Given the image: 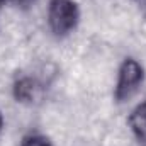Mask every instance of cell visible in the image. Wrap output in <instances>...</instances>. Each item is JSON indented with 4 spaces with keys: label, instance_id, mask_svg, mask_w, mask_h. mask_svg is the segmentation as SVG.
Instances as JSON below:
<instances>
[{
    "label": "cell",
    "instance_id": "6da1fadb",
    "mask_svg": "<svg viewBox=\"0 0 146 146\" xmlns=\"http://www.w3.org/2000/svg\"><path fill=\"white\" fill-rule=\"evenodd\" d=\"M78 21H80V10L75 0H49L48 26L54 36H68L78 26Z\"/></svg>",
    "mask_w": 146,
    "mask_h": 146
},
{
    "label": "cell",
    "instance_id": "7a4b0ae2",
    "mask_svg": "<svg viewBox=\"0 0 146 146\" xmlns=\"http://www.w3.org/2000/svg\"><path fill=\"white\" fill-rule=\"evenodd\" d=\"M145 80V68L134 58H126L117 72V82L114 88V97L117 102L129 100L141 87Z\"/></svg>",
    "mask_w": 146,
    "mask_h": 146
},
{
    "label": "cell",
    "instance_id": "3957f363",
    "mask_svg": "<svg viewBox=\"0 0 146 146\" xmlns=\"http://www.w3.org/2000/svg\"><path fill=\"white\" fill-rule=\"evenodd\" d=\"M14 99L21 104H33L39 95V83L31 76H21L12 87Z\"/></svg>",
    "mask_w": 146,
    "mask_h": 146
},
{
    "label": "cell",
    "instance_id": "277c9868",
    "mask_svg": "<svg viewBox=\"0 0 146 146\" xmlns=\"http://www.w3.org/2000/svg\"><path fill=\"white\" fill-rule=\"evenodd\" d=\"M127 126L139 143H146V99L127 115Z\"/></svg>",
    "mask_w": 146,
    "mask_h": 146
},
{
    "label": "cell",
    "instance_id": "5b68a950",
    "mask_svg": "<svg viewBox=\"0 0 146 146\" xmlns=\"http://www.w3.org/2000/svg\"><path fill=\"white\" fill-rule=\"evenodd\" d=\"M19 146H53V145L42 134H27V136L22 138Z\"/></svg>",
    "mask_w": 146,
    "mask_h": 146
},
{
    "label": "cell",
    "instance_id": "8992f818",
    "mask_svg": "<svg viewBox=\"0 0 146 146\" xmlns=\"http://www.w3.org/2000/svg\"><path fill=\"white\" fill-rule=\"evenodd\" d=\"M136 3H139V5H146V0H134Z\"/></svg>",
    "mask_w": 146,
    "mask_h": 146
},
{
    "label": "cell",
    "instance_id": "52a82bcc",
    "mask_svg": "<svg viewBox=\"0 0 146 146\" xmlns=\"http://www.w3.org/2000/svg\"><path fill=\"white\" fill-rule=\"evenodd\" d=\"M2 126H3V117H2V112H0V131H2Z\"/></svg>",
    "mask_w": 146,
    "mask_h": 146
},
{
    "label": "cell",
    "instance_id": "ba28073f",
    "mask_svg": "<svg viewBox=\"0 0 146 146\" xmlns=\"http://www.w3.org/2000/svg\"><path fill=\"white\" fill-rule=\"evenodd\" d=\"M14 2H17V3H27L29 0H14Z\"/></svg>",
    "mask_w": 146,
    "mask_h": 146
},
{
    "label": "cell",
    "instance_id": "9c48e42d",
    "mask_svg": "<svg viewBox=\"0 0 146 146\" xmlns=\"http://www.w3.org/2000/svg\"><path fill=\"white\" fill-rule=\"evenodd\" d=\"M2 5H3V0H0V9H2Z\"/></svg>",
    "mask_w": 146,
    "mask_h": 146
}]
</instances>
